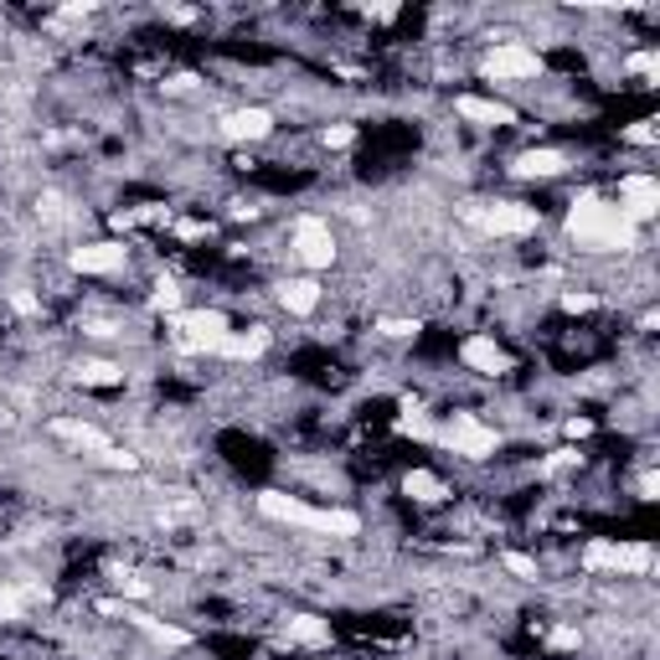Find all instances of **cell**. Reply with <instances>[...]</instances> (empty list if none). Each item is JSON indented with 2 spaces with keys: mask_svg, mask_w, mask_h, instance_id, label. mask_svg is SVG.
Returning <instances> with one entry per match:
<instances>
[{
  "mask_svg": "<svg viewBox=\"0 0 660 660\" xmlns=\"http://www.w3.org/2000/svg\"><path fill=\"white\" fill-rule=\"evenodd\" d=\"M567 233H573V243L588 248V253H630V248H640V228H635L614 201H603V196H578V201H573V212H567Z\"/></svg>",
  "mask_w": 660,
  "mask_h": 660,
  "instance_id": "obj_1",
  "label": "cell"
},
{
  "mask_svg": "<svg viewBox=\"0 0 660 660\" xmlns=\"http://www.w3.org/2000/svg\"><path fill=\"white\" fill-rule=\"evenodd\" d=\"M258 511L273 516L284 526H305V531H330V537H356L362 531V516L356 511H335V505H310L300 496H284V490H264L258 496Z\"/></svg>",
  "mask_w": 660,
  "mask_h": 660,
  "instance_id": "obj_2",
  "label": "cell"
},
{
  "mask_svg": "<svg viewBox=\"0 0 660 660\" xmlns=\"http://www.w3.org/2000/svg\"><path fill=\"white\" fill-rule=\"evenodd\" d=\"M290 253L300 258V269H310V273H326L335 258H341V248H335V228H330L326 217H294V228H290Z\"/></svg>",
  "mask_w": 660,
  "mask_h": 660,
  "instance_id": "obj_3",
  "label": "cell"
},
{
  "mask_svg": "<svg viewBox=\"0 0 660 660\" xmlns=\"http://www.w3.org/2000/svg\"><path fill=\"white\" fill-rule=\"evenodd\" d=\"M465 222L486 237H526L542 228V212L526 201H486V207H465Z\"/></svg>",
  "mask_w": 660,
  "mask_h": 660,
  "instance_id": "obj_4",
  "label": "cell"
},
{
  "mask_svg": "<svg viewBox=\"0 0 660 660\" xmlns=\"http://www.w3.org/2000/svg\"><path fill=\"white\" fill-rule=\"evenodd\" d=\"M444 449H454V454H465V460H490L496 449H501V433L480 418V413H449L444 428L433 433Z\"/></svg>",
  "mask_w": 660,
  "mask_h": 660,
  "instance_id": "obj_5",
  "label": "cell"
},
{
  "mask_svg": "<svg viewBox=\"0 0 660 660\" xmlns=\"http://www.w3.org/2000/svg\"><path fill=\"white\" fill-rule=\"evenodd\" d=\"M583 567L588 573H620V578H640L650 567V542H614V537H594L583 547Z\"/></svg>",
  "mask_w": 660,
  "mask_h": 660,
  "instance_id": "obj_6",
  "label": "cell"
},
{
  "mask_svg": "<svg viewBox=\"0 0 660 660\" xmlns=\"http://www.w3.org/2000/svg\"><path fill=\"white\" fill-rule=\"evenodd\" d=\"M486 78L490 83H531V78H542V52L537 47H526V41H496L486 52Z\"/></svg>",
  "mask_w": 660,
  "mask_h": 660,
  "instance_id": "obj_7",
  "label": "cell"
},
{
  "mask_svg": "<svg viewBox=\"0 0 660 660\" xmlns=\"http://www.w3.org/2000/svg\"><path fill=\"white\" fill-rule=\"evenodd\" d=\"M460 367L475 371V377H505L511 371V356H505V346L490 330H475V335L460 341Z\"/></svg>",
  "mask_w": 660,
  "mask_h": 660,
  "instance_id": "obj_8",
  "label": "cell"
},
{
  "mask_svg": "<svg viewBox=\"0 0 660 660\" xmlns=\"http://www.w3.org/2000/svg\"><path fill=\"white\" fill-rule=\"evenodd\" d=\"M614 207H620L635 228H645V222L660 212V181L656 175H645V171H630L620 181V201H614Z\"/></svg>",
  "mask_w": 660,
  "mask_h": 660,
  "instance_id": "obj_9",
  "label": "cell"
},
{
  "mask_svg": "<svg viewBox=\"0 0 660 660\" xmlns=\"http://www.w3.org/2000/svg\"><path fill=\"white\" fill-rule=\"evenodd\" d=\"M273 135V109L264 103H248V109H233L222 114V139H237V145H258V139Z\"/></svg>",
  "mask_w": 660,
  "mask_h": 660,
  "instance_id": "obj_10",
  "label": "cell"
},
{
  "mask_svg": "<svg viewBox=\"0 0 660 660\" xmlns=\"http://www.w3.org/2000/svg\"><path fill=\"white\" fill-rule=\"evenodd\" d=\"M124 264H130L124 243H83V248L68 253V269L73 273H119Z\"/></svg>",
  "mask_w": 660,
  "mask_h": 660,
  "instance_id": "obj_11",
  "label": "cell"
},
{
  "mask_svg": "<svg viewBox=\"0 0 660 660\" xmlns=\"http://www.w3.org/2000/svg\"><path fill=\"white\" fill-rule=\"evenodd\" d=\"M454 114L469 119V124H486V130H511V124H516V109H511V103H496V98H475V94H460V98H454Z\"/></svg>",
  "mask_w": 660,
  "mask_h": 660,
  "instance_id": "obj_12",
  "label": "cell"
},
{
  "mask_svg": "<svg viewBox=\"0 0 660 660\" xmlns=\"http://www.w3.org/2000/svg\"><path fill=\"white\" fill-rule=\"evenodd\" d=\"M320 300H326V290H320L315 273H300V279H284V284H279V305L290 315H315Z\"/></svg>",
  "mask_w": 660,
  "mask_h": 660,
  "instance_id": "obj_13",
  "label": "cell"
},
{
  "mask_svg": "<svg viewBox=\"0 0 660 660\" xmlns=\"http://www.w3.org/2000/svg\"><path fill=\"white\" fill-rule=\"evenodd\" d=\"M511 171L526 181H558V175H567V156L563 150H522Z\"/></svg>",
  "mask_w": 660,
  "mask_h": 660,
  "instance_id": "obj_14",
  "label": "cell"
},
{
  "mask_svg": "<svg viewBox=\"0 0 660 660\" xmlns=\"http://www.w3.org/2000/svg\"><path fill=\"white\" fill-rule=\"evenodd\" d=\"M403 496L418 505H439L449 496V486L433 475V469H408V475H403Z\"/></svg>",
  "mask_w": 660,
  "mask_h": 660,
  "instance_id": "obj_15",
  "label": "cell"
},
{
  "mask_svg": "<svg viewBox=\"0 0 660 660\" xmlns=\"http://www.w3.org/2000/svg\"><path fill=\"white\" fill-rule=\"evenodd\" d=\"M284 635H290V640H300V645H326L330 640V624L320 620V614H290V620H284Z\"/></svg>",
  "mask_w": 660,
  "mask_h": 660,
  "instance_id": "obj_16",
  "label": "cell"
},
{
  "mask_svg": "<svg viewBox=\"0 0 660 660\" xmlns=\"http://www.w3.org/2000/svg\"><path fill=\"white\" fill-rule=\"evenodd\" d=\"M78 382L83 388H124V367H114V362H78Z\"/></svg>",
  "mask_w": 660,
  "mask_h": 660,
  "instance_id": "obj_17",
  "label": "cell"
},
{
  "mask_svg": "<svg viewBox=\"0 0 660 660\" xmlns=\"http://www.w3.org/2000/svg\"><path fill=\"white\" fill-rule=\"evenodd\" d=\"M501 563H505V573H516V578H526V583H537V578H542V567H537V558H526V552H501Z\"/></svg>",
  "mask_w": 660,
  "mask_h": 660,
  "instance_id": "obj_18",
  "label": "cell"
},
{
  "mask_svg": "<svg viewBox=\"0 0 660 660\" xmlns=\"http://www.w3.org/2000/svg\"><path fill=\"white\" fill-rule=\"evenodd\" d=\"M377 330H382V335H388V341H413V335H418V320H377Z\"/></svg>",
  "mask_w": 660,
  "mask_h": 660,
  "instance_id": "obj_19",
  "label": "cell"
},
{
  "mask_svg": "<svg viewBox=\"0 0 660 660\" xmlns=\"http://www.w3.org/2000/svg\"><path fill=\"white\" fill-rule=\"evenodd\" d=\"M320 139H326L330 150H346L351 139H356V130H351V124H330V130H326V135H320Z\"/></svg>",
  "mask_w": 660,
  "mask_h": 660,
  "instance_id": "obj_20",
  "label": "cell"
},
{
  "mask_svg": "<svg viewBox=\"0 0 660 660\" xmlns=\"http://www.w3.org/2000/svg\"><path fill=\"white\" fill-rule=\"evenodd\" d=\"M624 139H635V145H656V130H650V119H640V124H630V130H620Z\"/></svg>",
  "mask_w": 660,
  "mask_h": 660,
  "instance_id": "obj_21",
  "label": "cell"
}]
</instances>
